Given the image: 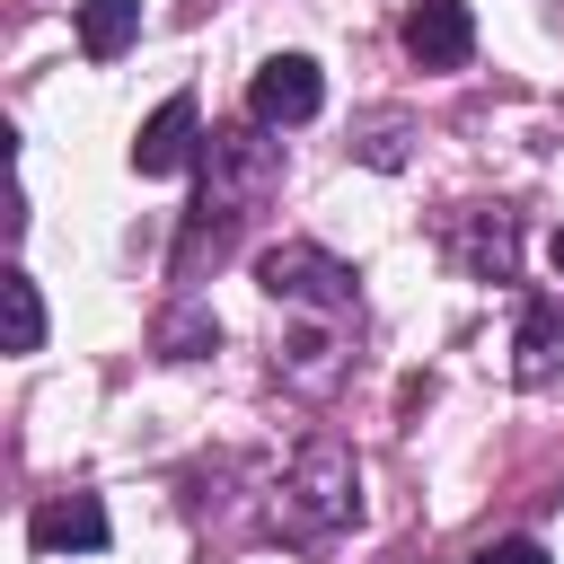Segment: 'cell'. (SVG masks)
Wrapping results in <instances>:
<instances>
[{
    "mask_svg": "<svg viewBox=\"0 0 564 564\" xmlns=\"http://www.w3.org/2000/svg\"><path fill=\"white\" fill-rule=\"evenodd\" d=\"M256 273H264L273 300H317V308H344V300H352V273H344L335 256H317V247H264Z\"/></svg>",
    "mask_w": 564,
    "mask_h": 564,
    "instance_id": "2",
    "label": "cell"
},
{
    "mask_svg": "<svg viewBox=\"0 0 564 564\" xmlns=\"http://www.w3.org/2000/svg\"><path fill=\"white\" fill-rule=\"evenodd\" d=\"M546 256H555V273H564V229H555V247H546Z\"/></svg>",
    "mask_w": 564,
    "mask_h": 564,
    "instance_id": "11",
    "label": "cell"
},
{
    "mask_svg": "<svg viewBox=\"0 0 564 564\" xmlns=\"http://www.w3.org/2000/svg\"><path fill=\"white\" fill-rule=\"evenodd\" d=\"M467 564H546V546L538 538H502V546H476Z\"/></svg>",
    "mask_w": 564,
    "mask_h": 564,
    "instance_id": "10",
    "label": "cell"
},
{
    "mask_svg": "<svg viewBox=\"0 0 564 564\" xmlns=\"http://www.w3.org/2000/svg\"><path fill=\"white\" fill-rule=\"evenodd\" d=\"M335 520H352V458H344L335 441H317V449L300 458L291 494H282V529H291V538H326Z\"/></svg>",
    "mask_w": 564,
    "mask_h": 564,
    "instance_id": "1",
    "label": "cell"
},
{
    "mask_svg": "<svg viewBox=\"0 0 564 564\" xmlns=\"http://www.w3.org/2000/svg\"><path fill=\"white\" fill-rule=\"evenodd\" d=\"M555 361H564V300H529L520 308V379L538 388V379H555Z\"/></svg>",
    "mask_w": 564,
    "mask_h": 564,
    "instance_id": "7",
    "label": "cell"
},
{
    "mask_svg": "<svg viewBox=\"0 0 564 564\" xmlns=\"http://www.w3.org/2000/svg\"><path fill=\"white\" fill-rule=\"evenodd\" d=\"M26 538H35L44 555H97V546H106V502H97V494H53V502H35Z\"/></svg>",
    "mask_w": 564,
    "mask_h": 564,
    "instance_id": "5",
    "label": "cell"
},
{
    "mask_svg": "<svg viewBox=\"0 0 564 564\" xmlns=\"http://www.w3.org/2000/svg\"><path fill=\"white\" fill-rule=\"evenodd\" d=\"M132 35H141V0H79V53L88 62H115Z\"/></svg>",
    "mask_w": 564,
    "mask_h": 564,
    "instance_id": "8",
    "label": "cell"
},
{
    "mask_svg": "<svg viewBox=\"0 0 564 564\" xmlns=\"http://www.w3.org/2000/svg\"><path fill=\"white\" fill-rule=\"evenodd\" d=\"M397 35H405V53H414L423 70H458V62L476 53V18H467V0H414Z\"/></svg>",
    "mask_w": 564,
    "mask_h": 564,
    "instance_id": "4",
    "label": "cell"
},
{
    "mask_svg": "<svg viewBox=\"0 0 564 564\" xmlns=\"http://www.w3.org/2000/svg\"><path fill=\"white\" fill-rule=\"evenodd\" d=\"M247 106H256V123H264V132H273V123H308V115L326 106V79H317V62H308V53H282V62H264V70H256Z\"/></svg>",
    "mask_w": 564,
    "mask_h": 564,
    "instance_id": "3",
    "label": "cell"
},
{
    "mask_svg": "<svg viewBox=\"0 0 564 564\" xmlns=\"http://www.w3.org/2000/svg\"><path fill=\"white\" fill-rule=\"evenodd\" d=\"M194 159V97H167L150 123H141V141H132V167L141 176H176Z\"/></svg>",
    "mask_w": 564,
    "mask_h": 564,
    "instance_id": "6",
    "label": "cell"
},
{
    "mask_svg": "<svg viewBox=\"0 0 564 564\" xmlns=\"http://www.w3.org/2000/svg\"><path fill=\"white\" fill-rule=\"evenodd\" d=\"M0 308H9V352H35L44 344V300H35V282L18 264L0 273Z\"/></svg>",
    "mask_w": 564,
    "mask_h": 564,
    "instance_id": "9",
    "label": "cell"
}]
</instances>
